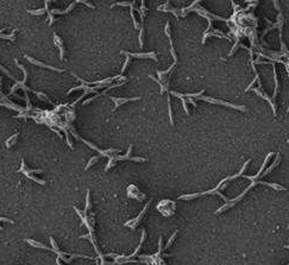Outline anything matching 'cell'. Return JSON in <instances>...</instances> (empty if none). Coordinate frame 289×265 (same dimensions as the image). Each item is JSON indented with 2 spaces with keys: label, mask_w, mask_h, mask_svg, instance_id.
I'll list each match as a JSON object with an SVG mask.
<instances>
[{
  "label": "cell",
  "mask_w": 289,
  "mask_h": 265,
  "mask_svg": "<svg viewBox=\"0 0 289 265\" xmlns=\"http://www.w3.org/2000/svg\"><path fill=\"white\" fill-rule=\"evenodd\" d=\"M0 221H6L8 224H14V221L11 220V219H8V218H0ZM1 229H3V227H0V231H1Z\"/></svg>",
  "instance_id": "44dd1931"
},
{
  "label": "cell",
  "mask_w": 289,
  "mask_h": 265,
  "mask_svg": "<svg viewBox=\"0 0 289 265\" xmlns=\"http://www.w3.org/2000/svg\"><path fill=\"white\" fill-rule=\"evenodd\" d=\"M176 234H177V231H175V232H174V233L171 234V238H170V239L168 240V244L166 245V250H167V249H168V247H169V246H170V245L173 244V241L175 240V237H176Z\"/></svg>",
  "instance_id": "ac0fdd59"
},
{
  "label": "cell",
  "mask_w": 289,
  "mask_h": 265,
  "mask_svg": "<svg viewBox=\"0 0 289 265\" xmlns=\"http://www.w3.org/2000/svg\"><path fill=\"white\" fill-rule=\"evenodd\" d=\"M19 172H23L25 176L26 175H35V174H39V172H43V170H41V169H30V168H27V165L25 164V162L23 161L22 162V167H20V170H19Z\"/></svg>",
  "instance_id": "30bf717a"
},
{
  "label": "cell",
  "mask_w": 289,
  "mask_h": 265,
  "mask_svg": "<svg viewBox=\"0 0 289 265\" xmlns=\"http://www.w3.org/2000/svg\"><path fill=\"white\" fill-rule=\"evenodd\" d=\"M18 137H19V132H16L12 137H10L6 142H5V145H6V148L7 149H10V148H12L14 144H16V142H17V139H18Z\"/></svg>",
  "instance_id": "7c38bea8"
},
{
  "label": "cell",
  "mask_w": 289,
  "mask_h": 265,
  "mask_svg": "<svg viewBox=\"0 0 289 265\" xmlns=\"http://www.w3.org/2000/svg\"><path fill=\"white\" fill-rule=\"evenodd\" d=\"M111 100L114 102V110H113V111H116L118 107H120L121 105H124V103H126V102L140 100V96H135V98H116V96H112Z\"/></svg>",
  "instance_id": "52a82bcc"
},
{
  "label": "cell",
  "mask_w": 289,
  "mask_h": 265,
  "mask_svg": "<svg viewBox=\"0 0 289 265\" xmlns=\"http://www.w3.org/2000/svg\"><path fill=\"white\" fill-rule=\"evenodd\" d=\"M120 54H123V55H126L128 57H130V58H151V60H154V61H158V58H157V55H156V52H144V54H131V52H128V51H120Z\"/></svg>",
  "instance_id": "3957f363"
},
{
  "label": "cell",
  "mask_w": 289,
  "mask_h": 265,
  "mask_svg": "<svg viewBox=\"0 0 289 265\" xmlns=\"http://www.w3.org/2000/svg\"><path fill=\"white\" fill-rule=\"evenodd\" d=\"M271 156H274V152H270V153H268L266 155V157H265V160H264V162H263V164H262V167H261V170L255 175V176H246V175H244V177L245 179H247V180H251L252 181V183L240 194V195L238 196V198H236L234 200H230V202L228 203H226V205H224L221 208H219L218 210L215 212V214H219V213H221V212H225L226 209H228V208H231L232 206H234L237 202H239L245 195H246V193L249 191V190H251L252 188H254L255 186H257V184H264V186H268V187H270V188H273V189H275V190H287V188L285 187H283V186H280V184H277V183H269V182H264V181H261L259 180V177H264L265 176V174L263 172V170H264V168H265V165H266V163H268V161L271 158Z\"/></svg>",
  "instance_id": "6da1fadb"
},
{
  "label": "cell",
  "mask_w": 289,
  "mask_h": 265,
  "mask_svg": "<svg viewBox=\"0 0 289 265\" xmlns=\"http://www.w3.org/2000/svg\"><path fill=\"white\" fill-rule=\"evenodd\" d=\"M117 156V155H116ZM116 156H112V157H110V161H108V163H107V165H106V171H108L112 167H114L116 165V163H117V160H116Z\"/></svg>",
  "instance_id": "5bb4252c"
},
{
  "label": "cell",
  "mask_w": 289,
  "mask_h": 265,
  "mask_svg": "<svg viewBox=\"0 0 289 265\" xmlns=\"http://www.w3.org/2000/svg\"><path fill=\"white\" fill-rule=\"evenodd\" d=\"M25 241H26L27 244H30L31 246H33V247H37V249H43V250H48V251H51V250H52V247H48L47 245H44V244H41V243L36 241V240H31V239H25Z\"/></svg>",
  "instance_id": "8fae6325"
},
{
  "label": "cell",
  "mask_w": 289,
  "mask_h": 265,
  "mask_svg": "<svg viewBox=\"0 0 289 265\" xmlns=\"http://www.w3.org/2000/svg\"><path fill=\"white\" fill-rule=\"evenodd\" d=\"M197 100H202V101H206V102H211V103H216V105H223V106H227V107H231V108H236V110H239V111H243V112H246L247 108L245 106H240V105H236V103H231V102H227V101H224V100H219V99H213V98H209V96H199Z\"/></svg>",
  "instance_id": "7a4b0ae2"
},
{
  "label": "cell",
  "mask_w": 289,
  "mask_h": 265,
  "mask_svg": "<svg viewBox=\"0 0 289 265\" xmlns=\"http://www.w3.org/2000/svg\"><path fill=\"white\" fill-rule=\"evenodd\" d=\"M132 145H130L129 148V151L126 152L124 156H116V160L117 161H125V160H129V161H133V162H145L147 160L145 158H140V157H132L131 156V152H132Z\"/></svg>",
  "instance_id": "8992f818"
},
{
  "label": "cell",
  "mask_w": 289,
  "mask_h": 265,
  "mask_svg": "<svg viewBox=\"0 0 289 265\" xmlns=\"http://www.w3.org/2000/svg\"><path fill=\"white\" fill-rule=\"evenodd\" d=\"M50 243H51V246H52L54 250L60 251V250H59V246H57V244H56V241H55V239H54L52 237H50Z\"/></svg>",
  "instance_id": "d6986e66"
},
{
  "label": "cell",
  "mask_w": 289,
  "mask_h": 265,
  "mask_svg": "<svg viewBox=\"0 0 289 265\" xmlns=\"http://www.w3.org/2000/svg\"><path fill=\"white\" fill-rule=\"evenodd\" d=\"M54 43H55L56 46H59L60 49V58L61 61L64 60V46H63V41L61 39V37H59L56 33H54Z\"/></svg>",
  "instance_id": "9c48e42d"
},
{
  "label": "cell",
  "mask_w": 289,
  "mask_h": 265,
  "mask_svg": "<svg viewBox=\"0 0 289 265\" xmlns=\"http://www.w3.org/2000/svg\"><path fill=\"white\" fill-rule=\"evenodd\" d=\"M0 69H1V70H3V72H4V73H5V74H6V75H7V76H8L10 79H13V80L16 81V79H14V77H13V76H12V75H11V74H10V73L7 72V70H6V69H5V68H4V67H3L1 64H0ZM16 82H17V81H16Z\"/></svg>",
  "instance_id": "ffe728a7"
},
{
  "label": "cell",
  "mask_w": 289,
  "mask_h": 265,
  "mask_svg": "<svg viewBox=\"0 0 289 265\" xmlns=\"http://www.w3.org/2000/svg\"><path fill=\"white\" fill-rule=\"evenodd\" d=\"M150 203H151V201H149L148 203H147V206L143 208V210L139 213V215L137 216V218H135V219H132V220H130V221H128V222H125V226H130L132 229H135L136 227H137V225L140 222V220L143 219V216H144V214L147 213V210H148V208H149V206H150Z\"/></svg>",
  "instance_id": "277c9868"
},
{
  "label": "cell",
  "mask_w": 289,
  "mask_h": 265,
  "mask_svg": "<svg viewBox=\"0 0 289 265\" xmlns=\"http://www.w3.org/2000/svg\"><path fill=\"white\" fill-rule=\"evenodd\" d=\"M98 160H99V156H94V157H92V158H91V161H89V162L87 163V165H86V169H85V170H88V169L91 168L93 164H95V163L98 162Z\"/></svg>",
  "instance_id": "e0dca14e"
},
{
  "label": "cell",
  "mask_w": 289,
  "mask_h": 265,
  "mask_svg": "<svg viewBox=\"0 0 289 265\" xmlns=\"http://www.w3.org/2000/svg\"><path fill=\"white\" fill-rule=\"evenodd\" d=\"M135 4H136V1H132V5L130 6V7H131L130 13H131V17H132V22H133L135 29H139V24L137 23V20H136V15H135Z\"/></svg>",
  "instance_id": "4fadbf2b"
},
{
  "label": "cell",
  "mask_w": 289,
  "mask_h": 265,
  "mask_svg": "<svg viewBox=\"0 0 289 265\" xmlns=\"http://www.w3.org/2000/svg\"><path fill=\"white\" fill-rule=\"evenodd\" d=\"M27 12L33 14V15H43L47 11H45V8H38V10H27Z\"/></svg>",
  "instance_id": "2e32d148"
},
{
  "label": "cell",
  "mask_w": 289,
  "mask_h": 265,
  "mask_svg": "<svg viewBox=\"0 0 289 265\" xmlns=\"http://www.w3.org/2000/svg\"><path fill=\"white\" fill-rule=\"evenodd\" d=\"M17 31V29H13V31L11 32V34H0V38L1 39H8V41H14V32Z\"/></svg>",
  "instance_id": "9a60e30c"
},
{
  "label": "cell",
  "mask_w": 289,
  "mask_h": 265,
  "mask_svg": "<svg viewBox=\"0 0 289 265\" xmlns=\"http://www.w3.org/2000/svg\"><path fill=\"white\" fill-rule=\"evenodd\" d=\"M287 143H288V144H289V139H288V140H287Z\"/></svg>",
  "instance_id": "cb8c5ba5"
},
{
  "label": "cell",
  "mask_w": 289,
  "mask_h": 265,
  "mask_svg": "<svg viewBox=\"0 0 289 265\" xmlns=\"http://www.w3.org/2000/svg\"><path fill=\"white\" fill-rule=\"evenodd\" d=\"M209 37H218V38H225V39H227V41H231V38H230V37H227V36H226V34H225L223 31H220V30H214L213 32H207V33H205V34H204L202 43H204V44H206L207 38H209Z\"/></svg>",
  "instance_id": "ba28073f"
},
{
  "label": "cell",
  "mask_w": 289,
  "mask_h": 265,
  "mask_svg": "<svg viewBox=\"0 0 289 265\" xmlns=\"http://www.w3.org/2000/svg\"><path fill=\"white\" fill-rule=\"evenodd\" d=\"M56 263H57V265H62V264H61V261H60V258H57V259H56Z\"/></svg>",
  "instance_id": "7402d4cb"
},
{
  "label": "cell",
  "mask_w": 289,
  "mask_h": 265,
  "mask_svg": "<svg viewBox=\"0 0 289 265\" xmlns=\"http://www.w3.org/2000/svg\"><path fill=\"white\" fill-rule=\"evenodd\" d=\"M4 30H5V29H1V30H0V34H1V33L4 32Z\"/></svg>",
  "instance_id": "603a6c76"
},
{
  "label": "cell",
  "mask_w": 289,
  "mask_h": 265,
  "mask_svg": "<svg viewBox=\"0 0 289 265\" xmlns=\"http://www.w3.org/2000/svg\"><path fill=\"white\" fill-rule=\"evenodd\" d=\"M25 57H26V60H27L31 64H33V65H37V67H41V68H47V69L54 70V72H57V73H64V69H59V68H55V67H52V65L44 64V63H42V62H39V61H37V60H35V58H32V57H30V56H27V55H25Z\"/></svg>",
  "instance_id": "5b68a950"
}]
</instances>
